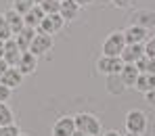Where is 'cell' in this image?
I'll return each instance as SVG.
<instances>
[{
    "mask_svg": "<svg viewBox=\"0 0 155 136\" xmlns=\"http://www.w3.org/2000/svg\"><path fill=\"white\" fill-rule=\"evenodd\" d=\"M76 121V130L84 132L88 136H101V119L92 113H78L74 117Z\"/></svg>",
    "mask_w": 155,
    "mask_h": 136,
    "instance_id": "obj_1",
    "label": "cell"
},
{
    "mask_svg": "<svg viewBox=\"0 0 155 136\" xmlns=\"http://www.w3.org/2000/svg\"><path fill=\"white\" fill-rule=\"evenodd\" d=\"M124 46H126L124 31H111L105 38L103 46H101V53H103V57H120L122 50H124Z\"/></svg>",
    "mask_w": 155,
    "mask_h": 136,
    "instance_id": "obj_2",
    "label": "cell"
},
{
    "mask_svg": "<svg viewBox=\"0 0 155 136\" xmlns=\"http://www.w3.org/2000/svg\"><path fill=\"white\" fill-rule=\"evenodd\" d=\"M126 130L132 134H143L147 132V115L140 109H132L126 115Z\"/></svg>",
    "mask_w": 155,
    "mask_h": 136,
    "instance_id": "obj_3",
    "label": "cell"
},
{
    "mask_svg": "<svg viewBox=\"0 0 155 136\" xmlns=\"http://www.w3.org/2000/svg\"><path fill=\"white\" fill-rule=\"evenodd\" d=\"M52 46H54L52 36H48V34H44V31H38V29H36V36H34V40H31L29 53L36 54V57H42V54L51 53Z\"/></svg>",
    "mask_w": 155,
    "mask_h": 136,
    "instance_id": "obj_4",
    "label": "cell"
},
{
    "mask_svg": "<svg viewBox=\"0 0 155 136\" xmlns=\"http://www.w3.org/2000/svg\"><path fill=\"white\" fill-rule=\"evenodd\" d=\"M122 67H124V61L120 57H103L101 54L99 61H97L99 73H105V76H117L122 71Z\"/></svg>",
    "mask_w": 155,
    "mask_h": 136,
    "instance_id": "obj_5",
    "label": "cell"
},
{
    "mask_svg": "<svg viewBox=\"0 0 155 136\" xmlns=\"http://www.w3.org/2000/svg\"><path fill=\"white\" fill-rule=\"evenodd\" d=\"M65 19L57 13V15H46L44 19H42V23L38 25V31H44V34H48V36H54L57 31H61L63 27H65Z\"/></svg>",
    "mask_w": 155,
    "mask_h": 136,
    "instance_id": "obj_6",
    "label": "cell"
},
{
    "mask_svg": "<svg viewBox=\"0 0 155 136\" xmlns=\"http://www.w3.org/2000/svg\"><path fill=\"white\" fill-rule=\"evenodd\" d=\"M74 132H76V121H74V117H69V115L59 117V119L52 124V130H51L52 136H74Z\"/></svg>",
    "mask_w": 155,
    "mask_h": 136,
    "instance_id": "obj_7",
    "label": "cell"
},
{
    "mask_svg": "<svg viewBox=\"0 0 155 136\" xmlns=\"http://www.w3.org/2000/svg\"><path fill=\"white\" fill-rule=\"evenodd\" d=\"M17 69L21 71V76H23V78H25V76H31V73L38 69V57H36V54H31L29 50L21 53L19 63H17Z\"/></svg>",
    "mask_w": 155,
    "mask_h": 136,
    "instance_id": "obj_8",
    "label": "cell"
},
{
    "mask_svg": "<svg viewBox=\"0 0 155 136\" xmlns=\"http://www.w3.org/2000/svg\"><path fill=\"white\" fill-rule=\"evenodd\" d=\"M147 36H149V31L145 29V27L140 25H128L124 29V38H126V44H143L145 40H147Z\"/></svg>",
    "mask_w": 155,
    "mask_h": 136,
    "instance_id": "obj_9",
    "label": "cell"
},
{
    "mask_svg": "<svg viewBox=\"0 0 155 136\" xmlns=\"http://www.w3.org/2000/svg\"><path fill=\"white\" fill-rule=\"evenodd\" d=\"M19 57H21V48L17 46L15 38L6 40V42H4V54H2V59L6 61V65H8V67H17Z\"/></svg>",
    "mask_w": 155,
    "mask_h": 136,
    "instance_id": "obj_10",
    "label": "cell"
},
{
    "mask_svg": "<svg viewBox=\"0 0 155 136\" xmlns=\"http://www.w3.org/2000/svg\"><path fill=\"white\" fill-rule=\"evenodd\" d=\"M0 84L6 86V88H11V90H15V88H19V86L23 84V76H21V71H19L17 67H8V69L0 76Z\"/></svg>",
    "mask_w": 155,
    "mask_h": 136,
    "instance_id": "obj_11",
    "label": "cell"
},
{
    "mask_svg": "<svg viewBox=\"0 0 155 136\" xmlns=\"http://www.w3.org/2000/svg\"><path fill=\"white\" fill-rule=\"evenodd\" d=\"M145 57V46L143 44H126L124 46V50L120 54V59L124 61V63H130V65H134L138 59H143Z\"/></svg>",
    "mask_w": 155,
    "mask_h": 136,
    "instance_id": "obj_12",
    "label": "cell"
},
{
    "mask_svg": "<svg viewBox=\"0 0 155 136\" xmlns=\"http://www.w3.org/2000/svg\"><path fill=\"white\" fill-rule=\"evenodd\" d=\"M138 76H140V71L136 69V65L124 63V67H122V71H120V80H122V84H124L126 88H134Z\"/></svg>",
    "mask_w": 155,
    "mask_h": 136,
    "instance_id": "obj_13",
    "label": "cell"
},
{
    "mask_svg": "<svg viewBox=\"0 0 155 136\" xmlns=\"http://www.w3.org/2000/svg\"><path fill=\"white\" fill-rule=\"evenodd\" d=\"M34 36H36V29L34 27H23L19 34H15L13 38H15V42H17V46L21 48V53H25L29 50V46H31V40H34Z\"/></svg>",
    "mask_w": 155,
    "mask_h": 136,
    "instance_id": "obj_14",
    "label": "cell"
},
{
    "mask_svg": "<svg viewBox=\"0 0 155 136\" xmlns=\"http://www.w3.org/2000/svg\"><path fill=\"white\" fill-rule=\"evenodd\" d=\"M132 19H134V21H132L134 25H140V27H145V29L155 27V13H153V11H149V8H140V11H136Z\"/></svg>",
    "mask_w": 155,
    "mask_h": 136,
    "instance_id": "obj_15",
    "label": "cell"
},
{
    "mask_svg": "<svg viewBox=\"0 0 155 136\" xmlns=\"http://www.w3.org/2000/svg\"><path fill=\"white\" fill-rule=\"evenodd\" d=\"M4 19H6V23L11 27V31H13V36L15 34H19L23 27H25V21H23V15H19L15 8H8L6 13H4Z\"/></svg>",
    "mask_w": 155,
    "mask_h": 136,
    "instance_id": "obj_16",
    "label": "cell"
},
{
    "mask_svg": "<svg viewBox=\"0 0 155 136\" xmlns=\"http://www.w3.org/2000/svg\"><path fill=\"white\" fill-rule=\"evenodd\" d=\"M46 15H44V11L38 6V4H34L29 11H27L25 15H23V21H25L27 27H34V29H38V25L42 23V19H44Z\"/></svg>",
    "mask_w": 155,
    "mask_h": 136,
    "instance_id": "obj_17",
    "label": "cell"
},
{
    "mask_svg": "<svg viewBox=\"0 0 155 136\" xmlns=\"http://www.w3.org/2000/svg\"><path fill=\"white\" fill-rule=\"evenodd\" d=\"M80 8L82 6H78L74 0H65V2H61V11H59V15L69 23V21H74L78 19V15H80Z\"/></svg>",
    "mask_w": 155,
    "mask_h": 136,
    "instance_id": "obj_18",
    "label": "cell"
},
{
    "mask_svg": "<svg viewBox=\"0 0 155 136\" xmlns=\"http://www.w3.org/2000/svg\"><path fill=\"white\" fill-rule=\"evenodd\" d=\"M134 88L140 90V92H149V90H153V88H155V76H153V73H140V76L136 78Z\"/></svg>",
    "mask_w": 155,
    "mask_h": 136,
    "instance_id": "obj_19",
    "label": "cell"
},
{
    "mask_svg": "<svg viewBox=\"0 0 155 136\" xmlns=\"http://www.w3.org/2000/svg\"><path fill=\"white\" fill-rule=\"evenodd\" d=\"M134 65H136V69H138L140 73H153V76H155V59H151V57L145 54V57L138 59Z\"/></svg>",
    "mask_w": 155,
    "mask_h": 136,
    "instance_id": "obj_20",
    "label": "cell"
},
{
    "mask_svg": "<svg viewBox=\"0 0 155 136\" xmlns=\"http://www.w3.org/2000/svg\"><path fill=\"white\" fill-rule=\"evenodd\" d=\"M107 86H109V92L111 94H122L124 92V84H122V80H120V73L117 76H107Z\"/></svg>",
    "mask_w": 155,
    "mask_h": 136,
    "instance_id": "obj_21",
    "label": "cell"
},
{
    "mask_svg": "<svg viewBox=\"0 0 155 136\" xmlns=\"http://www.w3.org/2000/svg\"><path fill=\"white\" fill-rule=\"evenodd\" d=\"M13 119H15V115H13L11 107H8L6 103H0V126H8V124H15Z\"/></svg>",
    "mask_w": 155,
    "mask_h": 136,
    "instance_id": "obj_22",
    "label": "cell"
},
{
    "mask_svg": "<svg viewBox=\"0 0 155 136\" xmlns=\"http://www.w3.org/2000/svg\"><path fill=\"white\" fill-rule=\"evenodd\" d=\"M38 6L44 11V15H57V13L61 11V2H59V0H44V2H40Z\"/></svg>",
    "mask_w": 155,
    "mask_h": 136,
    "instance_id": "obj_23",
    "label": "cell"
},
{
    "mask_svg": "<svg viewBox=\"0 0 155 136\" xmlns=\"http://www.w3.org/2000/svg\"><path fill=\"white\" fill-rule=\"evenodd\" d=\"M31 6H34V0H13V6L11 8H15L19 15H25Z\"/></svg>",
    "mask_w": 155,
    "mask_h": 136,
    "instance_id": "obj_24",
    "label": "cell"
},
{
    "mask_svg": "<svg viewBox=\"0 0 155 136\" xmlns=\"http://www.w3.org/2000/svg\"><path fill=\"white\" fill-rule=\"evenodd\" d=\"M13 38V31H11V27L6 23V19H4V13L0 15V40L2 42H6V40H11Z\"/></svg>",
    "mask_w": 155,
    "mask_h": 136,
    "instance_id": "obj_25",
    "label": "cell"
},
{
    "mask_svg": "<svg viewBox=\"0 0 155 136\" xmlns=\"http://www.w3.org/2000/svg\"><path fill=\"white\" fill-rule=\"evenodd\" d=\"M19 134H21V130H19V126H15V124L0 126V136H19Z\"/></svg>",
    "mask_w": 155,
    "mask_h": 136,
    "instance_id": "obj_26",
    "label": "cell"
},
{
    "mask_svg": "<svg viewBox=\"0 0 155 136\" xmlns=\"http://www.w3.org/2000/svg\"><path fill=\"white\" fill-rule=\"evenodd\" d=\"M145 54L151 57V59H155V36H153V38H149V42L145 44Z\"/></svg>",
    "mask_w": 155,
    "mask_h": 136,
    "instance_id": "obj_27",
    "label": "cell"
},
{
    "mask_svg": "<svg viewBox=\"0 0 155 136\" xmlns=\"http://www.w3.org/2000/svg\"><path fill=\"white\" fill-rule=\"evenodd\" d=\"M8 96H11V88H6V86L0 84V103H6Z\"/></svg>",
    "mask_w": 155,
    "mask_h": 136,
    "instance_id": "obj_28",
    "label": "cell"
},
{
    "mask_svg": "<svg viewBox=\"0 0 155 136\" xmlns=\"http://www.w3.org/2000/svg\"><path fill=\"white\" fill-rule=\"evenodd\" d=\"M111 4L115 8H128L130 4H132V0H111Z\"/></svg>",
    "mask_w": 155,
    "mask_h": 136,
    "instance_id": "obj_29",
    "label": "cell"
},
{
    "mask_svg": "<svg viewBox=\"0 0 155 136\" xmlns=\"http://www.w3.org/2000/svg\"><path fill=\"white\" fill-rule=\"evenodd\" d=\"M145 96H147V103L155 105V88H153V90H149V92H145Z\"/></svg>",
    "mask_w": 155,
    "mask_h": 136,
    "instance_id": "obj_30",
    "label": "cell"
},
{
    "mask_svg": "<svg viewBox=\"0 0 155 136\" xmlns=\"http://www.w3.org/2000/svg\"><path fill=\"white\" fill-rule=\"evenodd\" d=\"M74 2H76L78 6H88V4H92L94 0H74Z\"/></svg>",
    "mask_w": 155,
    "mask_h": 136,
    "instance_id": "obj_31",
    "label": "cell"
},
{
    "mask_svg": "<svg viewBox=\"0 0 155 136\" xmlns=\"http://www.w3.org/2000/svg\"><path fill=\"white\" fill-rule=\"evenodd\" d=\"M6 69H8V65H6V61H4V59H0V76H2V73H4Z\"/></svg>",
    "mask_w": 155,
    "mask_h": 136,
    "instance_id": "obj_32",
    "label": "cell"
},
{
    "mask_svg": "<svg viewBox=\"0 0 155 136\" xmlns=\"http://www.w3.org/2000/svg\"><path fill=\"white\" fill-rule=\"evenodd\" d=\"M103 136H122L120 132H115V130H109V132H105Z\"/></svg>",
    "mask_w": 155,
    "mask_h": 136,
    "instance_id": "obj_33",
    "label": "cell"
},
{
    "mask_svg": "<svg viewBox=\"0 0 155 136\" xmlns=\"http://www.w3.org/2000/svg\"><path fill=\"white\" fill-rule=\"evenodd\" d=\"M2 54H4V42L0 40V59H2Z\"/></svg>",
    "mask_w": 155,
    "mask_h": 136,
    "instance_id": "obj_34",
    "label": "cell"
},
{
    "mask_svg": "<svg viewBox=\"0 0 155 136\" xmlns=\"http://www.w3.org/2000/svg\"><path fill=\"white\" fill-rule=\"evenodd\" d=\"M74 136H88V134H84V132H78V130H76V132H74Z\"/></svg>",
    "mask_w": 155,
    "mask_h": 136,
    "instance_id": "obj_35",
    "label": "cell"
},
{
    "mask_svg": "<svg viewBox=\"0 0 155 136\" xmlns=\"http://www.w3.org/2000/svg\"><path fill=\"white\" fill-rule=\"evenodd\" d=\"M126 136H143V134H132V132H128V134Z\"/></svg>",
    "mask_w": 155,
    "mask_h": 136,
    "instance_id": "obj_36",
    "label": "cell"
},
{
    "mask_svg": "<svg viewBox=\"0 0 155 136\" xmlns=\"http://www.w3.org/2000/svg\"><path fill=\"white\" fill-rule=\"evenodd\" d=\"M40 2H44V0H34V4H40Z\"/></svg>",
    "mask_w": 155,
    "mask_h": 136,
    "instance_id": "obj_37",
    "label": "cell"
},
{
    "mask_svg": "<svg viewBox=\"0 0 155 136\" xmlns=\"http://www.w3.org/2000/svg\"><path fill=\"white\" fill-rule=\"evenodd\" d=\"M19 136H27V134H19Z\"/></svg>",
    "mask_w": 155,
    "mask_h": 136,
    "instance_id": "obj_38",
    "label": "cell"
},
{
    "mask_svg": "<svg viewBox=\"0 0 155 136\" xmlns=\"http://www.w3.org/2000/svg\"><path fill=\"white\" fill-rule=\"evenodd\" d=\"M59 2H65V0H59Z\"/></svg>",
    "mask_w": 155,
    "mask_h": 136,
    "instance_id": "obj_39",
    "label": "cell"
}]
</instances>
